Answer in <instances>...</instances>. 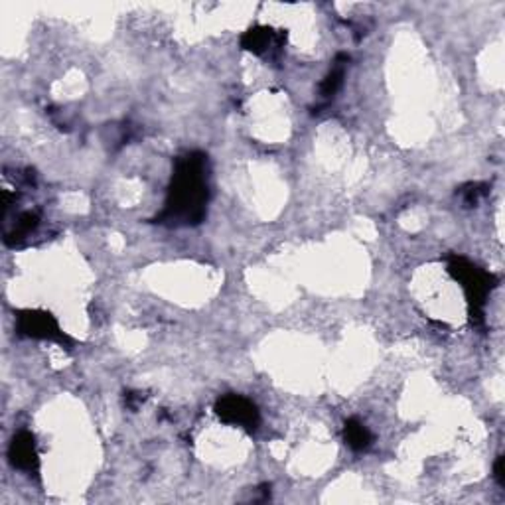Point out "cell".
Listing matches in <instances>:
<instances>
[{"label":"cell","mask_w":505,"mask_h":505,"mask_svg":"<svg viewBox=\"0 0 505 505\" xmlns=\"http://www.w3.org/2000/svg\"><path fill=\"white\" fill-rule=\"evenodd\" d=\"M209 160L202 150H189L174 162L164 209L155 222L168 227L199 225L207 215Z\"/></svg>","instance_id":"1"},{"label":"cell","mask_w":505,"mask_h":505,"mask_svg":"<svg viewBox=\"0 0 505 505\" xmlns=\"http://www.w3.org/2000/svg\"><path fill=\"white\" fill-rule=\"evenodd\" d=\"M448 273L454 281L462 284L466 292V300H468V316L470 324L474 328L484 330L485 328V302L492 290L498 287L500 279L493 273H488L480 269L478 265L466 259L460 255H450L448 257Z\"/></svg>","instance_id":"2"},{"label":"cell","mask_w":505,"mask_h":505,"mask_svg":"<svg viewBox=\"0 0 505 505\" xmlns=\"http://www.w3.org/2000/svg\"><path fill=\"white\" fill-rule=\"evenodd\" d=\"M16 332L22 338H32V340H44V341H55L63 348L72 349L73 348V338L68 336L60 326V322L55 320L52 312L46 310H18L16 312Z\"/></svg>","instance_id":"3"},{"label":"cell","mask_w":505,"mask_h":505,"mask_svg":"<svg viewBox=\"0 0 505 505\" xmlns=\"http://www.w3.org/2000/svg\"><path fill=\"white\" fill-rule=\"evenodd\" d=\"M215 415L219 417V421L222 423L240 426L247 433H255L261 425L259 408H257V405L243 395L230 393V395H223L222 399H217Z\"/></svg>","instance_id":"4"},{"label":"cell","mask_w":505,"mask_h":505,"mask_svg":"<svg viewBox=\"0 0 505 505\" xmlns=\"http://www.w3.org/2000/svg\"><path fill=\"white\" fill-rule=\"evenodd\" d=\"M287 42V32L274 30L271 26H253L241 36V47L259 58L276 60Z\"/></svg>","instance_id":"5"},{"label":"cell","mask_w":505,"mask_h":505,"mask_svg":"<svg viewBox=\"0 0 505 505\" xmlns=\"http://www.w3.org/2000/svg\"><path fill=\"white\" fill-rule=\"evenodd\" d=\"M8 462L13 468L26 474H36L40 470V456H38L36 438L32 433L21 431L14 434L11 446H8Z\"/></svg>","instance_id":"6"},{"label":"cell","mask_w":505,"mask_h":505,"mask_svg":"<svg viewBox=\"0 0 505 505\" xmlns=\"http://www.w3.org/2000/svg\"><path fill=\"white\" fill-rule=\"evenodd\" d=\"M349 55L344 54V52H340L336 58H333V63H332V68L330 72L326 73V78L322 80L320 83V99H322V105H318V107H314L312 113H322L324 107H328V105L332 103V99L336 97V93L340 91L341 85H344V78H346V72H348V65H349Z\"/></svg>","instance_id":"7"},{"label":"cell","mask_w":505,"mask_h":505,"mask_svg":"<svg viewBox=\"0 0 505 505\" xmlns=\"http://www.w3.org/2000/svg\"><path fill=\"white\" fill-rule=\"evenodd\" d=\"M40 227V215L38 212H22L16 215V223L11 230H4V245L18 247Z\"/></svg>","instance_id":"8"},{"label":"cell","mask_w":505,"mask_h":505,"mask_svg":"<svg viewBox=\"0 0 505 505\" xmlns=\"http://www.w3.org/2000/svg\"><path fill=\"white\" fill-rule=\"evenodd\" d=\"M344 441L354 452H364L374 442V434L359 418H348L344 423Z\"/></svg>","instance_id":"9"},{"label":"cell","mask_w":505,"mask_h":505,"mask_svg":"<svg viewBox=\"0 0 505 505\" xmlns=\"http://www.w3.org/2000/svg\"><path fill=\"white\" fill-rule=\"evenodd\" d=\"M488 194H490V184H484V182L468 184V186H464L460 189V196L464 199V206L466 207H476V206H478L480 199L485 198Z\"/></svg>","instance_id":"10"},{"label":"cell","mask_w":505,"mask_h":505,"mask_svg":"<svg viewBox=\"0 0 505 505\" xmlns=\"http://www.w3.org/2000/svg\"><path fill=\"white\" fill-rule=\"evenodd\" d=\"M145 393H140V391H127L125 393V405L130 411H137V408L145 403Z\"/></svg>","instance_id":"11"},{"label":"cell","mask_w":505,"mask_h":505,"mask_svg":"<svg viewBox=\"0 0 505 505\" xmlns=\"http://www.w3.org/2000/svg\"><path fill=\"white\" fill-rule=\"evenodd\" d=\"M493 478L500 484V488H505V459L498 456V460L493 464Z\"/></svg>","instance_id":"12"}]
</instances>
